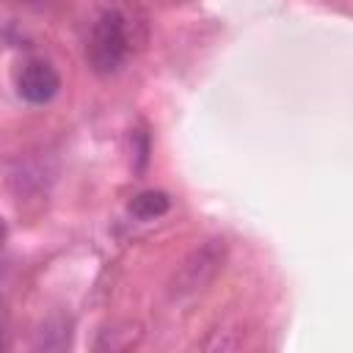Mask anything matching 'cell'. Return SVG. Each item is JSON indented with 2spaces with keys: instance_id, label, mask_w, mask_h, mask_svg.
<instances>
[{
  "instance_id": "obj_1",
  "label": "cell",
  "mask_w": 353,
  "mask_h": 353,
  "mask_svg": "<svg viewBox=\"0 0 353 353\" xmlns=\"http://www.w3.org/2000/svg\"><path fill=\"white\" fill-rule=\"evenodd\" d=\"M132 41H130V25L127 17L116 8L102 11L88 33V44H85V58L88 66L97 74H113L124 66V61L130 58Z\"/></svg>"
},
{
  "instance_id": "obj_2",
  "label": "cell",
  "mask_w": 353,
  "mask_h": 353,
  "mask_svg": "<svg viewBox=\"0 0 353 353\" xmlns=\"http://www.w3.org/2000/svg\"><path fill=\"white\" fill-rule=\"evenodd\" d=\"M17 91L30 105H47L61 91V74L47 61H28L17 77Z\"/></svg>"
},
{
  "instance_id": "obj_3",
  "label": "cell",
  "mask_w": 353,
  "mask_h": 353,
  "mask_svg": "<svg viewBox=\"0 0 353 353\" xmlns=\"http://www.w3.org/2000/svg\"><path fill=\"white\" fill-rule=\"evenodd\" d=\"M218 262H221V254H218L215 245H204L201 251H196V254L185 262V268H182V273H179V287H176V292H193L196 287H201V284L212 276V270H215Z\"/></svg>"
},
{
  "instance_id": "obj_4",
  "label": "cell",
  "mask_w": 353,
  "mask_h": 353,
  "mask_svg": "<svg viewBox=\"0 0 353 353\" xmlns=\"http://www.w3.org/2000/svg\"><path fill=\"white\" fill-rule=\"evenodd\" d=\"M171 207V199L163 190H141L138 196H132L130 201V212L138 221H154L160 215H165Z\"/></svg>"
},
{
  "instance_id": "obj_5",
  "label": "cell",
  "mask_w": 353,
  "mask_h": 353,
  "mask_svg": "<svg viewBox=\"0 0 353 353\" xmlns=\"http://www.w3.org/2000/svg\"><path fill=\"white\" fill-rule=\"evenodd\" d=\"M6 237H8V226H6V221L0 218V245L6 243Z\"/></svg>"
},
{
  "instance_id": "obj_6",
  "label": "cell",
  "mask_w": 353,
  "mask_h": 353,
  "mask_svg": "<svg viewBox=\"0 0 353 353\" xmlns=\"http://www.w3.org/2000/svg\"><path fill=\"white\" fill-rule=\"evenodd\" d=\"M25 3H36V0H25Z\"/></svg>"
}]
</instances>
